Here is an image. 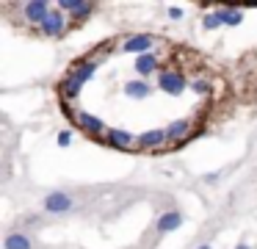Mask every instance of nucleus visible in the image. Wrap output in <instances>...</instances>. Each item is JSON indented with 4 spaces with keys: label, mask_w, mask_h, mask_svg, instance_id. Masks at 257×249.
<instances>
[{
    "label": "nucleus",
    "mask_w": 257,
    "mask_h": 249,
    "mask_svg": "<svg viewBox=\"0 0 257 249\" xmlns=\"http://www.w3.org/2000/svg\"><path fill=\"white\" fill-rule=\"evenodd\" d=\"M102 141H105L111 149L124 152V149H130L136 144V136L130 130H122V127H108V133H105V138H102Z\"/></svg>",
    "instance_id": "7"
},
{
    "label": "nucleus",
    "mask_w": 257,
    "mask_h": 249,
    "mask_svg": "<svg viewBox=\"0 0 257 249\" xmlns=\"http://www.w3.org/2000/svg\"><path fill=\"white\" fill-rule=\"evenodd\" d=\"M75 125H78L86 136H97V138L102 136V138H105V133H108L105 122H102L100 116L89 114V111H78V114H75Z\"/></svg>",
    "instance_id": "4"
},
{
    "label": "nucleus",
    "mask_w": 257,
    "mask_h": 249,
    "mask_svg": "<svg viewBox=\"0 0 257 249\" xmlns=\"http://www.w3.org/2000/svg\"><path fill=\"white\" fill-rule=\"evenodd\" d=\"M58 89H61V97L67 100V103H72V100L80 94V89H83V80H78L72 72H67V77L61 80V86H58Z\"/></svg>",
    "instance_id": "14"
},
{
    "label": "nucleus",
    "mask_w": 257,
    "mask_h": 249,
    "mask_svg": "<svg viewBox=\"0 0 257 249\" xmlns=\"http://www.w3.org/2000/svg\"><path fill=\"white\" fill-rule=\"evenodd\" d=\"M224 25V20H221V11H207L205 17H202V28L205 31H216V28H221Z\"/></svg>",
    "instance_id": "19"
},
{
    "label": "nucleus",
    "mask_w": 257,
    "mask_h": 249,
    "mask_svg": "<svg viewBox=\"0 0 257 249\" xmlns=\"http://www.w3.org/2000/svg\"><path fill=\"white\" fill-rule=\"evenodd\" d=\"M163 144H166V127H152V130H144V133H139V136H136V147L147 149V152L161 149Z\"/></svg>",
    "instance_id": "6"
},
{
    "label": "nucleus",
    "mask_w": 257,
    "mask_h": 249,
    "mask_svg": "<svg viewBox=\"0 0 257 249\" xmlns=\"http://www.w3.org/2000/svg\"><path fill=\"white\" fill-rule=\"evenodd\" d=\"M158 89L172 94V97H180L185 89H191V80H185V75L177 69H161L158 72Z\"/></svg>",
    "instance_id": "1"
},
{
    "label": "nucleus",
    "mask_w": 257,
    "mask_h": 249,
    "mask_svg": "<svg viewBox=\"0 0 257 249\" xmlns=\"http://www.w3.org/2000/svg\"><path fill=\"white\" fill-rule=\"evenodd\" d=\"M191 92H194L196 97H207V94H213V83L207 80V77H194V80H191Z\"/></svg>",
    "instance_id": "18"
},
{
    "label": "nucleus",
    "mask_w": 257,
    "mask_h": 249,
    "mask_svg": "<svg viewBox=\"0 0 257 249\" xmlns=\"http://www.w3.org/2000/svg\"><path fill=\"white\" fill-rule=\"evenodd\" d=\"M58 9L64 11V14H69L72 20H89L91 14H94V9L97 6L94 3H83V0H61V3H56Z\"/></svg>",
    "instance_id": "8"
},
{
    "label": "nucleus",
    "mask_w": 257,
    "mask_h": 249,
    "mask_svg": "<svg viewBox=\"0 0 257 249\" xmlns=\"http://www.w3.org/2000/svg\"><path fill=\"white\" fill-rule=\"evenodd\" d=\"M97 64H100V61H97L94 55H91V58H83V61H78V64H75L69 72H72V75L78 77V80H83V83H86V80H91V75L97 72Z\"/></svg>",
    "instance_id": "13"
},
{
    "label": "nucleus",
    "mask_w": 257,
    "mask_h": 249,
    "mask_svg": "<svg viewBox=\"0 0 257 249\" xmlns=\"http://www.w3.org/2000/svg\"><path fill=\"white\" fill-rule=\"evenodd\" d=\"M177 227H183V213H180V210H166V213H161L155 219V230L161 232V235L174 232Z\"/></svg>",
    "instance_id": "11"
},
{
    "label": "nucleus",
    "mask_w": 257,
    "mask_h": 249,
    "mask_svg": "<svg viewBox=\"0 0 257 249\" xmlns=\"http://www.w3.org/2000/svg\"><path fill=\"white\" fill-rule=\"evenodd\" d=\"M3 249H31V238L25 232H9L6 241H3Z\"/></svg>",
    "instance_id": "16"
},
{
    "label": "nucleus",
    "mask_w": 257,
    "mask_h": 249,
    "mask_svg": "<svg viewBox=\"0 0 257 249\" xmlns=\"http://www.w3.org/2000/svg\"><path fill=\"white\" fill-rule=\"evenodd\" d=\"M53 9H56V6L47 3V0H28V3L20 6V11H23V20L28 22V25H42Z\"/></svg>",
    "instance_id": "2"
},
{
    "label": "nucleus",
    "mask_w": 257,
    "mask_h": 249,
    "mask_svg": "<svg viewBox=\"0 0 257 249\" xmlns=\"http://www.w3.org/2000/svg\"><path fill=\"white\" fill-rule=\"evenodd\" d=\"M56 144L58 147H69V144H72V130H58Z\"/></svg>",
    "instance_id": "20"
},
{
    "label": "nucleus",
    "mask_w": 257,
    "mask_h": 249,
    "mask_svg": "<svg viewBox=\"0 0 257 249\" xmlns=\"http://www.w3.org/2000/svg\"><path fill=\"white\" fill-rule=\"evenodd\" d=\"M39 33H42L45 39H58V36H64V33H67V14H64V11L56 6V9L47 14V20L39 25Z\"/></svg>",
    "instance_id": "3"
},
{
    "label": "nucleus",
    "mask_w": 257,
    "mask_h": 249,
    "mask_svg": "<svg viewBox=\"0 0 257 249\" xmlns=\"http://www.w3.org/2000/svg\"><path fill=\"white\" fill-rule=\"evenodd\" d=\"M42 205H45L47 213H67V210L72 208V197H69V194H64V191H50Z\"/></svg>",
    "instance_id": "10"
},
{
    "label": "nucleus",
    "mask_w": 257,
    "mask_h": 249,
    "mask_svg": "<svg viewBox=\"0 0 257 249\" xmlns=\"http://www.w3.org/2000/svg\"><path fill=\"white\" fill-rule=\"evenodd\" d=\"M169 20H183V9H177V6H172V9H169Z\"/></svg>",
    "instance_id": "21"
},
{
    "label": "nucleus",
    "mask_w": 257,
    "mask_h": 249,
    "mask_svg": "<svg viewBox=\"0 0 257 249\" xmlns=\"http://www.w3.org/2000/svg\"><path fill=\"white\" fill-rule=\"evenodd\" d=\"M124 94L133 100H147L152 94V86L144 80V77H139V80H130L127 86H124Z\"/></svg>",
    "instance_id": "15"
},
{
    "label": "nucleus",
    "mask_w": 257,
    "mask_h": 249,
    "mask_svg": "<svg viewBox=\"0 0 257 249\" xmlns=\"http://www.w3.org/2000/svg\"><path fill=\"white\" fill-rule=\"evenodd\" d=\"M155 42L158 39L152 33H133V36H127L122 42V50L124 53H133V55H144V53H152Z\"/></svg>",
    "instance_id": "5"
},
{
    "label": "nucleus",
    "mask_w": 257,
    "mask_h": 249,
    "mask_svg": "<svg viewBox=\"0 0 257 249\" xmlns=\"http://www.w3.org/2000/svg\"><path fill=\"white\" fill-rule=\"evenodd\" d=\"M218 11H221L224 25H229V28H235V25L243 22V11H240V9H227V6H224V9H218Z\"/></svg>",
    "instance_id": "17"
},
{
    "label": "nucleus",
    "mask_w": 257,
    "mask_h": 249,
    "mask_svg": "<svg viewBox=\"0 0 257 249\" xmlns=\"http://www.w3.org/2000/svg\"><path fill=\"white\" fill-rule=\"evenodd\" d=\"M188 130H191V119H174L172 125L166 127V144H172V147H183V144L191 138Z\"/></svg>",
    "instance_id": "9"
},
{
    "label": "nucleus",
    "mask_w": 257,
    "mask_h": 249,
    "mask_svg": "<svg viewBox=\"0 0 257 249\" xmlns=\"http://www.w3.org/2000/svg\"><path fill=\"white\" fill-rule=\"evenodd\" d=\"M235 249H251V246H249V243H238Z\"/></svg>",
    "instance_id": "22"
},
{
    "label": "nucleus",
    "mask_w": 257,
    "mask_h": 249,
    "mask_svg": "<svg viewBox=\"0 0 257 249\" xmlns=\"http://www.w3.org/2000/svg\"><path fill=\"white\" fill-rule=\"evenodd\" d=\"M158 66H161V61H158V55L155 53H144V55H136V61H133V69L139 72L141 77H150V75H155L158 72Z\"/></svg>",
    "instance_id": "12"
},
{
    "label": "nucleus",
    "mask_w": 257,
    "mask_h": 249,
    "mask_svg": "<svg viewBox=\"0 0 257 249\" xmlns=\"http://www.w3.org/2000/svg\"><path fill=\"white\" fill-rule=\"evenodd\" d=\"M196 249H213V246H210V243H202V246H196Z\"/></svg>",
    "instance_id": "23"
}]
</instances>
